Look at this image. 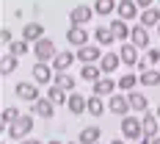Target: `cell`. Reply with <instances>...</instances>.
Here are the masks:
<instances>
[{
  "label": "cell",
  "mask_w": 160,
  "mask_h": 144,
  "mask_svg": "<svg viewBox=\"0 0 160 144\" xmlns=\"http://www.w3.org/2000/svg\"><path fill=\"white\" fill-rule=\"evenodd\" d=\"M31 72H33V83H42V86H47L50 80L55 78V69H52V64H44V61H36Z\"/></svg>",
  "instance_id": "obj_8"
},
{
  "label": "cell",
  "mask_w": 160,
  "mask_h": 144,
  "mask_svg": "<svg viewBox=\"0 0 160 144\" xmlns=\"http://www.w3.org/2000/svg\"><path fill=\"white\" fill-rule=\"evenodd\" d=\"M17 144H42V139H22V141H17Z\"/></svg>",
  "instance_id": "obj_39"
},
{
  "label": "cell",
  "mask_w": 160,
  "mask_h": 144,
  "mask_svg": "<svg viewBox=\"0 0 160 144\" xmlns=\"http://www.w3.org/2000/svg\"><path fill=\"white\" fill-rule=\"evenodd\" d=\"M66 144H80V141H66Z\"/></svg>",
  "instance_id": "obj_44"
},
{
  "label": "cell",
  "mask_w": 160,
  "mask_h": 144,
  "mask_svg": "<svg viewBox=\"0 0 160 144\" xmlns=\"http://www.w3.org/2000/svg\"><path fill=\"white\" fill-rule=\"evenodd\" d=\"M75 61H78V53L75 50H58V56L52 58V69L55 72H66Z\"/></svg>",
  "instance_id": "obj_11"
},
{
  "label": "cell",
  "mask_w": 160,
  "mask_h": 144,
  "mask_svg": "<svg viewBox=\"0 0 160 144\" xmlns=\"http://www.w3.org/2000/svg\"><path fill=\"white\" fill-rule=\"evenodd\" d=\"M122 136L130 141H141L144 139V125H141V116H122Z\"/></svg>",
  "instance_id": "obj_2"
},
{
  "label": "cell",
  "mask_w": 160,
  "mask_h": 144,
  "mask_svg": "<svg viewBox=\"0 0 160 144\" xmlns=\"http://www.w3.org/2000/svg\"><path fill=\"white\" fill-rule=\"evenodd\" d=\"M66 42H69L72 47H86V45H88V31H86L83 25H72V28L66 31Z\"/></svg>",
  "instance_id": "obj_13"
},
{
  "label": "cell",
  "mask_w": 160,
  "mask_h": 144,
  "mask_svg": "<svg viewBox=\"0 0 160 144\" xmlns=\"http://www.w3.org/2000/svg\"><path fill=\"white\" fill-rule=\"evenodd\" d=\"M116 8H119V3H116V0H94V11H97L99 17H108L111 11H116Z\"/></svg>",
  "instance_id": "obj_31"
},
{
  "label": "cell",
  "mask_w": 160,
  "mask_h": 144,
  "mask_svg": "<svg viewBox=\"0 0 160 144\" xmlns=\"http://www.w3.org/2000/svg\"><path fill=\"white\" fill-rule=\"evenodd\" d=\"M119 64H122V58H119V53H113V50H108V53L99 58V69H102L105 75L116 72V69H119Z\"/></svg>",
  "instance_id": "obj_18"
},
{
  "label": "cell",
  "mask_w": 160,
  "mask_h": 144,
  "mask_svg": "<svg viewBox=\"0 0 160 144\" xmlns=\"http://www.w3.org/2000/svg\"><path fill=\"white\" fill-rule=\"evenodd\" d=\"M14 94L19 97V100H25V103H36L42 94V89H39V83H28V80H19L14 86Z\"/></svg>",
  "instance_id": "obj_4"
},
{
  "label": "cell",
  "mask_w": 160,
  "mask_h": 144,
  "mask_svg": "<svg viewBox=\"0 0 160 144\" xmlns=\"http://www.w3.org/2000/svg\"><path fill=\"white\" fill-rule=\"evenodd\" d=\"M155 114H158V119H160V105H158V108H155Z\"/></svg>",
  "instance_id": "obj_43"
},
{
  "label": "cell",
  "mask_w": 160,
  "mask_h": 144,
  "mask_svg": "<svg viewBox=\"0 0 160 144\" xmlns=\"http://www.w3.org/2000/svg\"><path fill=\"white\" fill-rule=\"evenodd\" d=\"M116 14L122 17V19H135V17H141V6L135 3V0H119V8H116Z\"/></svg>",
  "instance_id": "obj_14"
},
{
  "label": "cell",
  "mask_w": 160,
  "mask_h": 144,
  "mask_svg": "<svg viewBox=\"0 0 160 144\" xmlns=\"http://www.w3.org/2000/svg\"><path fill=\"white\" fill-rule=\"evenodd\" d=\"M141 125H144V139H155V136H158V130H160L158 114H152L149 108H146L144 116H141Z\"/></svg>",
  "instance_id": "obj_12"
},
{
  "label": "cell",
  "mask_w": 160,
  "mask_h": 144,
  "mask_svg": "<svg viewBox=\"0 0 160 144\" xmlns=\"http://www.w3.org/2000/svg\"><path fill=\"white\" fill-rule=\"evenodd\" d=\"M130 42H132L138 50H146V47H149V28L135 25V28H132V33H130Z\"/></svg>",
  "instance_id": "obj_21"
},
{
  "label": "cell",
  "mask_w": 160,
  "mask_h": 144,
  "mask_svg": "<svg viewBox=\"0 0 160 144\" xmlns=\"http://www.w3.org/2000/svg\"><path fill=\"white\" fill-rule=\"evenodd\" d=\"M149 61H146V58H141V61H138V64H135V69H138V72H146V69H149Z\"/></svg>",
  "instance_id": "obj_37"
},
{
  "label": "cell",
  "mask_w": 160,
  "mask_h": 144,
  "mask_svg": "<svg viewBox=\"0 0 160 144\" xmlns=\"http://www.w3.org/2000/svg\"><path fill=\"white\" fill-rule=\"evenodd\" d=\"M80 78L86 83H97L99 78H105V72L99 69V64H83L80 67Z\"/></svg>",
  "instance_id": "obj_22"
},
{
  "label": "cell",
  "mask_w": 160,
  "mask_h": 144,
  "mask_svg": "<svg viewBox=\"0 0 160 144\" xmlns=\"http://www.w3.org/2000/svg\"><path fill=\"white\" fill-rule=\"evenodd\" d=\"M146 61L155 67V64H160V47H152V50H146Z\"/></svg>",
  "instance_id": "obj_35"
},
{
  "label": "cell",
  "mask_w": 160,
  "mask_h": 144,
  "mask_svg": "<svg viewBox=\"0 0 160 144\" xmlns=\"http://www.w3.org/2000/svg\"><path fill=\"white\" fill-rule=\"evenodd\" d=\"M22 39L31 42V45H36L39 39H44V28H42V22H28V25L22 28Z\"/></svg>",
  "instance_id": "obj_20"
},
{
  "label": "cell",
  "mask_w": 160,
  "mask_h": 144,
  "mask_svg": "<svg viewBox=\"0 0 160 144\" xmlns=\"http://www.w3.org/2000/svg\"><path fill=\"white\" fill-rule=\"evenodd\" d=\"M33 125H36L33 114H22L17 122H11V125L6 128V136H8V139H14V141H22V139H28V136H31Z\"/></svg>",
  "instance_id": "obj_1"
},
{
  "label": "cell",
  "mask_w": 160,
  "mask_h": 144,
  "mask_svg": "<svg viewBox=\"0 0 160 144\" xmlns=\"http://www.w3.org/2000/svg\"><path fill=\"white\" fill-rule=\"evenodd\" d=\"M135 83H141V78L132 75V72H124V75L119 78V89H122L124 94H130V92H135Z\"/></svg>",
  "instance_id": "obj_27"
},
{
  "label": "cell",
  "mask_w": 160,
  "mask_h": 144,
  "mask_svg": "<svg viewBox=\"0 0 160 144\" xmlns=\"http://www.w3.org/2000/svg\"><path fill=\"white\" fill-rule=\"evenodd\" d=\"M155 31H158V33H160V25H158V28H155Z\"/></svg>",
  "instance_id": "obj_45"
},
{
  "label": "cell",
  "mask_w": 160,
  "mask_h": 144,
  "mask_svg": "<svg viewBox=\"0 0 160 144\" xmlns=\"http://www.w3.org/2000/svg\"><path fill=\"white\" fill-rule=\"evenodd\" d=\"M17 67H19V58L11 56V53H3V58H0V69H3V72H0V75H11Z\"/></svg>",
  "instance_id": "obj_28"
},
{
  "label": "cell",
  "mask_w": 160,
  "mask_h": 144,
  "mask_svg": "<svg viewBox=\"0 0 160 144\" xmlns=\"http://www.w3.org/2000/svg\"><path fill=\"white\" fill-rule=\"evenodd\" d=\"M19 116H22V114H19V108H14V105H6V108H3V116H0V119H3V125L8 128V125H11V122H17Z\"/></svg>",
  "instance_id": "obj_34"
},
{
  "label": "cell",
  "mask_w": 160,
  "mask_h": 144,
  "mask_svg": "<svg viewBox=\"0 0 160 144\" xmlns=\"http://www.w3.org/2000/svg\"><path fill=\"white\" fill-rule=\"evenodd\" d=\"M119 58H122V64H127V67H135L138 61H141V58H138V47H135L132 42H122Z\"/></svg>",
  "instance_id": "obj_15"
},
{
  "label": "cell",
  "mask_w": 160,
  "mask_h": 144,
  "mask_svg": "<svg viewBox=\"0 0 160 144\" xmlns=\"http://www.w3.org/2000/svg\"><path fill=\"white\" fill-rule=\"evenodd\" d=\"M33 45L31 42H25V39H22V36H19V39H14V42H11V45H8V47H6V53H11V56H17V58H22V56H25V53H33Z\"/></svg>",
  "instance_id": "obj_24"
},
{
  "label": "cell",
  "mask_w": 160,
  "mask_h": 144,
  "mask_svg": "<svg viewBox=\"0 0 160 144\" xmlns=\"http://www.w3.org/2000/svg\"><path fill=\"white\" fill-rule=\"evenodd\" d=\"M86 114H91V116H102V114H105V103H102L99 94L88 97V108H86Z\"/></svg>",
  "instance_id": "obj_30"
},
{
  "label": "cell",
  "mask_w": 160,
  "mask_h": 144,
  "mask_svg": "<svg viewBox=\"0 0 160 144\" xmlns=\"http://www.w3.org/2000/svg\"><path fill=\"white\" fill-rule=\"evenodd\" d=\"M52 83H55V86H61V89H66V92H75V83H78V80L72 78L69 72H55Z\"/></svg>",
  "instance_id": "obj_29"
},
{
  "label": "cell",
  "mask_w": 160,
  "mask_h": 144,
  "mask_svg": "<svg viewBox=\"0 0 160 144\" xmlns=\"http://www.w3.org/2000/svg\"><path fill=\"white\" fill-rule=\"evenodd\" d=\"M138 78H141V83H144V86H152V89H155V86H160V72L155 69V67H152V69H146V72H141Z\"/></svg>",
  "instance_id": "obj_33"
},
{
  "label": "cell",
  "mask_w": 160,
  "mask_h": 144,
  "mask_svg": "<svg viewBox=\"0 0 160 144\" xmlns=\"http://www.w3.org/2000/svg\"><path fill=\"white\" fill-rule=\"evenodd\" d=\"M138 25H144V28H158L160 25V6H152V8H144L141 17H138Z\"/></svg>",
  "instance_id": "obj_17"
},
{
  "label": "cell",
  "mask_w": 160,
  "mask_h": 144,
  "mask_svg": "<svg viewBox=\"0 0 160 144\" xmlns=\"http://www.w3.org/2000/svg\"><path fill=\"white\" fill-rule=\"evenodd\" d=\"M116 89H119V80H113L111 75H105V78H99L97 83H91V94H99V97H111L116 94Z\"/></svg>",
  "instance_id": "obj_10"
},
{
  "label": "cell",
  "mask_w": 160,
  "mask_h": 144,
  "mask_svg": "<svg viewBox=\"0 0 160 144\" xmlns=\"http://www.w3.org/2000/svg\"><path fill=\"white\" fill-rule=\"evenodd\" d=\"M33 56H36V61H44V64H52V58L58 56V50H55V42L44 36V39H39L36 45H33Z\"/></svg>",
  "instance_id": "obj_3"
},
{
  "label": "cell",
  "mask_w": 160,
  "mask_h": 144,
  "mask_svg": "<svg viewBox=\"0 0 160 144\" xmlns=\"http://www.w3.org/2000/svg\"><path fill=\"white\" fill-rule=\"evenodd\" d=\"M158 3H160V0H158Z\"/></svg>",
  "instance_id": "obj_46"
},
{
  "label": "cell",
  "mask_w": 160,
  "mask_h": 144,
  "mask_svg": "<svg viewBox=\"0 0 160 144\" xmlns=\"http://www.w3.org/2000/svg\"><path fill=\"white\" fill-rule=\"evenodd\" d=\"M99 139H102V130L97 128V125L83 128V130H80V136H78V141H80V144H99Z\"/></svg>",
  "instance_id": "obj_23"
},
{
  "label": "cell",
  "mask_w": 160,
  "mask_h": 144,
  "mask_svg": "<svg viewBox=\"0 0 160 144\" xmlns=\"http://www.w3.org/2000/svg\"><path fill=\"white\" fill-rule=\"evenodd\" d=\"M135 3H138V6H141V11H144V8H152V3H155V0H135Z\"/></svg>",
  "instance_id": "obj_38"
},
{
  "label": "cell",
  "mask_w": 160,
  "mask_h": 144,
  "mask_svg": "<svg viewBox=\"0 0 160 144\" xmlns=\"http://www.w3.org/2000/svg\"><path fill=\"white\" fill-rule=\"evenodd\" d=\"M111 144H124V139H113V141Z\"/></svg>",
  "instance_id": "obj_42"
},
{
  "label": "cell",
  "mask_w": 160,
  "mask_h": 144,
  "mask_svg": "<svg viewBox=\"0 0 160 144\" xmlns=\"http://www.w3.org/2000/svg\"><path fill=\"white\" fill-rule=\"evenodd\" d=\"M111 31H113V36H116L119 42H130V33H132V28L127 25V19L116 17V19L111 22Z\"/></svg>",
  "instance_id": "obj_19"
},
{
  "label": "cell",
  "mask_w": 160,
  "mask_h": 144,
  "mask_svg": "<svg viewBox=\"0 0 160 144\" xmlns=\"http://www.w3.org/2000/svg\"><path fill=\"white\" fill-rule=\"evenodd\" d=\"M130 108H132V111H138V114H144L146 111V105H149V103H146V94H138V92H130Z\"/></svg>",
  "instance_id": "obj_32"
},
{
  "label": "cell",
  "mask_w": 160,
  "mask_h": 144,
  "mask_svg": "<svg viewBox=\"0 0 160 144\" xmlns=\"http://www.w3.org/2000/svg\"><path fill=\"white\" fill-rule=\"evenodd\" d=\"M47 97L55 103V105H66V103H69V92H66V89H61V86H55V83L47 89Z\"/></svg>",
  "instance_id": "obj_26"
},
{
  "label": "cell",
  "mask_w": 160,
  "mask_h": 144,
  "mask_svg": "<svg viewBox=\"0 0 160 144\" xmlns=\"http://www.w3.org/2000/svg\"><path fill=\"white\" fill-rule=\"evenodd\" d=\"M94 36H97V45H99V47H111L113 42H116V36H113L111 25H102V28H97Z\"/></svg>",
  "instance_id": "obj_25"
},
{
  "label": "cell",
  "mask_w": 160,
  "mask_h": 144,
  "mask_svg": "<svg viewBox=\"0 0 160 144\" xmlns=\"http://www.w3.org/2000/svg\"><path fill=\"white\" fill-rule=\"evenodd\" d=\"M94 6H86V3H80V6H75L72 11H69V25H88L91 22V17H94Z\"/></svg>",
  "instance_id": "obj_5"
},
{
  "label": "cell",
  "mask_w": 160,
  "mask_h": 144,
  "mask_svg": "<svg viewBox=\"0 0 160 144\" xmlns=\"http://www.w3.org/2000/svg\"><path fill=\"white\" fill-rule=\"evenodd\" d=\"M78 61L80 64H99V58L105 56L102 47H97V45H86V47H78Z\"/></svg>",
  "instance_id": "obj_7"
},
{
  "label": "cell",
  "mask_w": 160,
  "mask_h": 144,
  "mask_svg": "<svg viewBox=\"0 0 160 144\" xmlns=\"http://www.w3.org/2000/svg\"><path fill=\"white\" fill-rule=\"evenodd\" d=\"M47 144H64V141H61V139H50Z\"/></svg>",
  "instance_id": "obj_41"
},
{
  "label": "cell",
  "mask_w": 160,
  "mask_h": 144,
  "mask_svg": "<svg viewBox=\"0 0 160 144\" xmlns=\"http://www.w3.org/2000/svg\"><path fill=\"white\" fill-rule=\"evenodd\" d=\"M31 114L33 116H42V119H50V116L55 114V103L44 94V97H39L36 103H31Z\"/></svg>",
  "instance_id": "obj_9"
},
{
  "label": "cell",
  "mask_w": 160,
  "mask_h": 144,
  "mask_svg": "<svg viewBox=\"0 0 160 144\" xmlns=\"http://www.w3.org/2000/svg\"><path fill=\"white\" fill-rule=\"evenodd\" d=\"M108 111L116 114V116H127L132 108H130V97L127 94H111L108 97Z\"/></svg>",
  "instance_id": "obj_6"
},
{
  "label": "cell",
  "mask_w": 160,
  "mask_h": 144,
  "mask_svg": "<svg viewBox=\"0 0 160 144\" xmlns=\"http://www.w3.org/2000/svg\"><path fill=\"white\" fill-rule=\"evenodd\" d=\"M0 39H3V45L8 47V45L14 42V36H11V28H3V31H0Z\"/></svg>",
  "instance_id": "obj_36"
},
{
  "label": "cell",
  "mask_w": 160,
  "mask_h": 144,
  "mask_svg": "<svg viewBox=\"0 0 160 144\" xmlns=\"http://www.w3.org/2000/svg\"><path fill=\"white\" fill-rule=\"evenodd\" d=\"M141 144H160V136H155V139H141Z\"/></svg>",
  "instance_id": "obj_40"
},
{
  "label": "cell",
  "mask_w": 160,
  "mask_h": 144,
  "mask_svg": "<svg viewBox=\"0 0 160 144\" xmlns=\"http://www.w3.org/2000/svg\"><path fill=\"white\" fill-rule=\"evenodd\" d=\"M66 108L75 114V116H83L86 108H88V97H86V94H78V92H69V103H66Z\"/></svg>",
  "instance_id": "obj_16"
}]
</instances>
